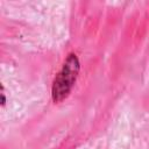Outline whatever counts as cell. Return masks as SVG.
<instances>
[{
    "label": "cell",
    "mask_w": 149,
    "mask_h": 149,
    "mask_svg": "<svg viewBox=\"0 0 149 149\" xmlns=\"http://www.w3.org/2000/svg\"><path fill=\"white\" fill-rule=\"evenodd\" d=\"M79 71H80V63L77 55L72 52L69 54L52 83L51 97L55 104L62 102L69 97L72 87L76 84Z\"/></svg>",
    "instance_id": "cell-1"
},
{
    "label": "cell",
    "mask_w": 149,
    "mask_h": 149,
    "mask_svg": "<svg viewBox=\"0 0 149 149\" xmlns=\"http://www.w3.org/2000/svg\"><path fill=\"white\" fill-rule=\"evenodd\" d=\"M6 104V98H5V92H3V87H1V105L3 106Z\"/></svg>",
    "instance_id": "cell-2"
}]
</instances>
